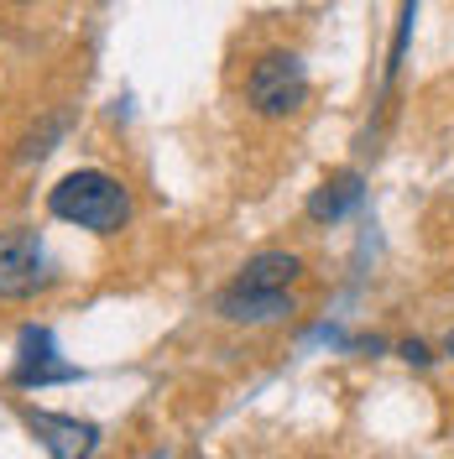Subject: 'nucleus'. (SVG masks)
<instances>
[{
  "label": "nucleus",
  "instance_id": "obj_1",
  "mask_svg": "<svg viewBox=\"0 0 454 459\" xmlns=\"http://www.w3.org/2000/svg\"><path fill=\"white\" fill-rule=\"evenodd\" d=\"M48 209L79 230L115 235V230H126V220H131V194L115 183L110 172L84 168V172H68L53 194H48Z\"/></svg>",
  "mask_w": 454,
  "mask_h": 459
},
{
  "label": "nucleus",
  "instance_id": "obj_2",
  "mask_svg": "<svg viewBox=\"0 0 454 459\" xmlns=\"http://www.w3.org/2000/svg\"><path fill=\"white\" fill-rule=\"evenodd\" d=\"M309 100V74H303V57L272 48L251 63V79H246V105L261 120H287V115L303 110Z\"/></svg>",
  "mask_w": 454,
  "mask_h": 459
},
{
  "label": "nucleus",
  "instance_id": "obj_3",
  "mask_svg": "<svg viewBox=\"0 0 454 459\" xmlns=\"http://www.w3.org/2000/svg\"><path fill=\"white\" fill-rule=\"evenodd\" d=\"M53 282L48 256L31 230H5L0 235V298H31L37 287Z\"/></svg>",
  "mask_w": 454,
  "mask_h": 459
},
{
  "label": "nucleus",
  "instance_id": "obj_4",
  "mask_svg": "<svg viewBox=\"0 0 454 459\" xmlns=\"http://www.w3.org/2000/svg\"><path fill=\"white\" fill-rule=\"evenodd\" d=\"M31 433L48 444L53 459H89L94 444H100V429L94 423H79V418H57V412H27Z\"/></svg>",
  "mask_w": 454,
  "mask_h": 459
},
{
  "label": "nucleus",
  "instance_id": "obj_5",
  "mask_svg": "<svg viewBox=\"0 0 454 459\" xmlns=\"http://www.w3.org/2000/svg\"><path fill=\"white\" fill-rule=\"evenodd\" d=\"M74 366L53 355V334L48 329H27L22 334V360H16V386H48V381H74Z\"/></svg>",
  "mask_w": 454,
  "mask_h": 459
},
{
  "label": "nucleus",
  "instance_id": "obj_6",
  "mask_svg": "<svg viewBox=\"0 0 454 459\" xmlns=\"http://www.w3.org/2000/svg\"><path fill=\"white\" fill-rule=\"evenodd\" d=\"M283 314H292V298L272 292V287H230L220 298V318H230V324H266Z\"/></svg>",
  "mask_w": 454,
  "mask_h": 459
},
{
  "label": "nucleus",
  "instance_id": "obj_7",
  "mask_svg": "<svg viewBox=\"0 0 454 459\" xmlns=\"http://www.w3.org/2000/svg\"><path fill=\"white\" fill-rule=\"evenodd\" d=\"M303 277V261L287 256V251H266V256H251L240 266L235 287H272V292H287V282Z\"/></svg>",
  "mask_w": 454,
  "mask_h": 459
},
{
  "label": "nucleus",
  "instance_id": "obj_8",
  "mask_svg": "<svg viewBox=\"0 0 454 459\" xmlns=\"http://www.w3.org/2000/svg\"><path fill=\"white\" fill-rule=\"evenodd\" d=\"M361 194H366L361 178H355V172H340V178H329V183L309 199V214L319 220V225H324V220H345V214L361 204Z\"/></svg>",
  "mask_w": 454,
  "mask_h": 459
},
{
  "label": "nucleus",
  "instance_id": "obj_9",
  "mask_svg": "<svg viewBox=\"0 0 454 459\" xmlns=\"http://www.w3.org/2000/svg\"><path fill=\"white\" fill-rule=\"evenodd\" d=\"M402 355H407L413 366H428V350H423V344H402Z\"/></svg>",
  "mask_w": 454,
  "mask_h": 459
},
{
  "label": "nucleus",
  "instance_id": "obj_10",
  "mask_svg": "<svg viewBox=\"0 0 454 459\" xmlns=\"http://www.w3.org/2000/svg\"><path fill=\"white\" fill-rule=\"evenodd\" d=\"M11 5H37V0H11Z\"/></svg>",
  "mask_w": 454,
  "mask_h": 459
},
{
  "label": "nucleus",
  "instance_id": "obj_11",
  "mask_svg": "<svg viewBox=\"0 0 454 459\" xmlns=\"http://www.w3.org/2000/svg\"><path fill=\"white\" fill-rule=\"evenodd\" d=\"M450 355H454V334H450Z\"/></svg>",
  "mask_w": 454,
  "mask_h": 459
}]
</instances>
